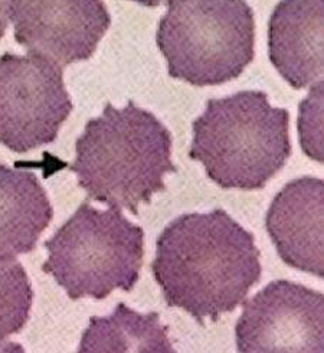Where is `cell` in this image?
I'll list each match as a JSON object with an SVG mask.
<instances>
[{
  "label": "cell",
  "instance_id": "6da1fadb",
  "mask_svg": "<svg viewBox=\"0 0 324 353\" xmlns=\"http://www.w3.org/2000/svg\"><path fill=\"white\" fill-rule=\"evenodd\" d=\"M152 270L168 306L201 326L241 306L263 274L254 235L222 208L173 219L157 238Z\"/></svg>",
  "mask_w": 324,
  "mask_h": 353
},
{
  "label": "cell",
  "instance_id": "7a4b0ae2",
  "mask_svg": "<svg viewBox=\"0 0 324 353\" xmlns=\"http://www.w3.org/2000/svg\"><path fill=\"white\" fill-rule=\"evenodd\" d=\"M88 199L139 214L141 203L166 189L165 176L176 173L172 134L150 111L133 101L112 104L91 119L75 143L70 168Z\"/></svg>",
  "mask_w": 324,
  "mask_h": 353
},
{
  "label": "cell",
  "instance_id": "3957f363",
  "mask_svg": "<svg viewBox=\"0 0 324 353\" xmlns=\"http://www.w3.org/2000/svg\"><path fill=\"white\" fill-rule=\"evenodd\" d=\"M291 156L290 114L263 91L212 99L193 121L192 160L223 189H263Z\"/></svg>",
  "mask_w": 324,
  "mask_h": 353
},
{
  "label": "cell",
  "instance_id": "277c9868",
  "mask_svg": "<svg viewBox=\"0 0 324 353\" xmlns=\"http://www.w3.org/2000/svg\"><path fill=\"white\" fill-rule=\"evenodd\" d=\"M51 274L71 300H104L112 292H132L144 259V231L120 208L100 211L88 202L45 243Z\"/></svg>",
  "mask_w": 324,
  "mask_h": 353
},
{
  "label": "cell",
  "instance_id": "5b68a950",
  "mask_svg": "<svg viewBox=\"0 0 324 353\" xmlns=\"http://www.w3.org/2000/svg\"><path fill=\"white\" fill-rule=\"evenodd\" d=\"M156 41L172 78L225 84L254 61V12L245 0H168Z\"/></svg>",
  "mask_w": 324,
  "mask_h": 353
},
{
  "label": "cell",
  "instance_id": "8992f818",
  "mask_svg": "<svg viewBox=\"0 0 324 353\" xmlns=\"http://www.w3.org/2000/svg\"><path fill=\"white\" fill-rule=\"evenodd\" d=\"M72 108L61 67L35 55L0 57V144L16 153L51 144Z\"/></svg>",
  "mask_w": 324,
  "mask_h": 353
},
{
  "label": "cell",
  "instance_id": "52a82bcc",
  "mask_svg": "<svg viewBox=\"0 0 324 353\" xmlns=\"http://www.w3.org/2000/svg\"><path fill=\"white\" fill-rule=\"evenodd\" d=\"M235 326L241 353L324 352V296L288 281H271L252 299Z\"/></svg>",
  "mask_w": 324,
  "mask_h": 353
},
{
  "label": "cell",
  "instance_id": "ba28073f",
  "mask_svg": "<svg viewBox=\"0 0 324 353\" xmlns=\"http://www.w3.org/2000/svg\"><path fill=\"white\" fill-rule=\"evenodd\" d=\"M14 41L63 68L90 59L111 25L104 0H13Z\"/></svg>",
  "mask_w": 324,
  "mask_h": 353
},
{
  "label": "cell",
  "instance_id": "9c48e42d",
  "mask_svg": "<svg viewBox=\"0 0 324 353\" xmlns=\"http://www.w3.org/2000/svg\"><path fill=\"white\" fill-rule=\"evenodd\" d=\"M324 182L304 176L287 183L270 205L268 235L290 267L324 279Z\"/></svg>",
  "mask_w": 324,
  "mask_h": 353
},
{
  "label": "cell",
  "instance_id": "30bf717a",
  "mask_svg": "<svg viewBox=\"0 0 324 353\" xmlns=\"http://www.w3.org/2000/svg\"><path fill=\"white\" fill-rule=\"evenodd\" d=\"M323 0H281L268 23L271 63L294 90L323 85Z\"/></svg>",
  "mask_w": 324,
  "mask_h": 353
},
{
  "label": "cell",
  "instance_id": "8fae6325",
  "mask_svg": "<svg viewBox=\"0 0 324 353\" xmlns=\"http://www.w3.org/2000/svg\"><path fill=\"white\" fill-rule=\"evenodd\" d=\"M54 208L34 172L0 163V264L37 248Z\"/></svg>",
  "mask_w": 324,
  "mask_h": 353
},
{
  "label": "cell",
  "instance_id": "7c38bea8",
  "mask_svg": "<svg viewBox=\"0 0 324 353\" xmlns=\"http://www.w3.org/2000/svg\"><path fill=\"white\" fill-rule=\"evenodd\" d=\"M156 312L140 314L120 303L108 317H91L78 352L81 353H174Z\"/></svg>",
  "mask_w": 324,
  "mask_h": 353
},
{
  "label": "cell",
  "instance_id": "4fadbf2b",
  "mask_svg": "<svg viewBox=\"0 0 324 353\" xmlns=\"http://www.w3.org/2000/svg\"><path fill=\"white\" fill-rule=\"evenodd\" d=\"M34 290L19 261L0 264V345L26 326Z\"/></svg>",
  "mask_w": 324,
  "mask_h": 353
},
{
  "label": "cell",
  "instance_id": "5bb4252c",
  "mask_svg": "<svg viewBox=\"0 0 324 353\" xmlns=\"http://www.w3.org/2000/svg\"><path fill=\"white\" fill-rule=\"evenodd\" d=\"M13 0H0V39L6 34Z\"/></svg>",
  "mask_w": 324,
  "mask_h": 353
},
{
  "label": "cell",
  "instance_id": "9a60e30c",
  "mask_svg": "<svg viewBox=\"0 0 324 353\" xmlns=\"http://www.w3.org/2000/svg\"><path fill=\"white\" fill-rule=\"evenodd\" d=\"M132 2L140 3L143 6H148V8H157L163 3H168V0H132Z\"/></svg>",
  "mask_w": 324,
  "mask_h": 353
}]
</instances>
